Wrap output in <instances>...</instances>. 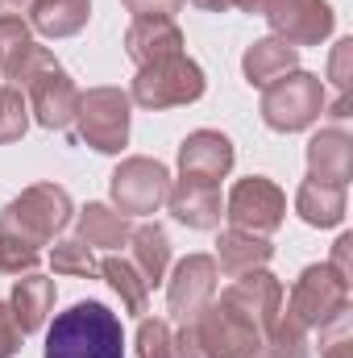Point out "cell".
Instances as JSON below:
<instances>
[{
  "mask_svg": "<svg viewBox=\"0 0 353 358\" xmlns=\"http://www.w3.org/2000/svg\"><path fill=\"white\" fill-rule=\"evenodd\" d=\"M21 325L13 321V308H8V300H0V358H13L21 350Z\"/></svg>",
  "mask_w": 353,
  "mask_h": 358,
  "instance_id": "obj_34",
  "label": "cell"
},
{
  "mask_svg": "<svg viewBox=\"0 0 353 358\" xmlns=\"http://www.w3.org/2000/svg\"><path fill=\"white\" fill-rule=\"evenodd\" d=\"M125 50L137 67H150V63L183 55V34L171 17H137L125 34Z\"/></svg>",
  "mask_w": 353,
  "mask_h": 358,
  "instance_id": "obj_16",
  "label": "cell"
},
{
  "mask_svg": "<svg viewBox=\"0 0 353 358\" xmlns=\"http://www.w3.org/2000/svg\"><path fill=\"white\" fill-rule=\"evenodd\" d=\"M262 358H308V329L287 317V325H274L262 342Z\"/></svg>",
  "mask_w": 353,
  "mask_h": 358,
  "instance_id": "obj_29",
  "label": "cell"
},
{
  "mask_svg": "<svg viewBox=\"0 0 353 358\" xmlns=\"http://www.w3.org/2000/svg\"><path fill=\"white\" fill-rule=\"evenodd\" d=\"M191 4H200V8H208V13H229V8H233V0H191Z\"/></svg>",
  "mask_w": 353,
  "mask_h": 358,
  "instance_id": "obj_38",
  "label": "cell"
},
{
  "mask_svg": "<svg viewBox=\"0 0 353 358\" xmlns=\"http://www.w3.org/2000/svg\"><path fill=\"white\" fill-rule=\"evenodd\" d=\"M67 221H71V196L59 183H33L13 204H4L0 234L21 238L29 246H46L59 229H67Z\"/></svg>",
  "mask_w": 353,
  "mask_h": 358,
  "instance_id": "obj_4",
  "label": "cell"
},
{
  "mask_svg": "<svg viewBox=\"0 0 353 358\" xmlns=\"http://www.w3.org/2000/svg\"><path fill=\"white\" fill-rule=\"evenodd\" d=\"M46 358H125V329L104 304L80 300L54 317L46 334Z\"/></svg>",
  "mask_w": 353,
  "mask_h": 358,
  "instance_id": "obj_1",
  "label": "cell"
},
{
  "mask_svg": "<svg viewBox=\"0 0 353 358\" xmlns=\"http://www.w3.org/2000/svg\"><path fill=\"white\" fill-rule=\"evenodd\" d=\"M270 17L274 38H283L287 46H320L333 34V8L324 0H266L262 8Z\"/></svg>",
  "mask_w": 353,
  "mask_h": 358,
  "instance_id": "obj_11",
  "label": "cell"
},
{
  "mask_svg": "<svg viewBox=\"0 0 353 358\" xmlns=\"http://www.w3.org/2000/svg\"><path fill=\"white\" fill-rule=\"evenodd\" d=\"M216 259L208 255H187L175 271H171V283H167V300H171V313L191 321L200 308H208L216 300Z\"/></svg>",
  "mask_w": 353,
  "mask_h": 358,
  "instance_id": "obj_12",
  "label": "cell"
},
{
  "mask_svg": "<svg viewBox=\"0 0 353 358\" xmlns=\"http://www.w3.org/2000/svg\"><path fill=\"white\" fill-rule=\"evenodd\" d=\"M350 59H353V42L341 38L333 59H329V84L337 88V100H333V117H350Z\"/></svg>",
  "mask_w": 353,
  "mask_h": 358,
  "instance_id": "obj_30",
  "label": "cell"
},
{
  "mask_svg": "<svg viewBox=\"0 0 353 358\" xmlns=\"http://www.w3.org/2000/svg\"><path fill=\"white\" fill-rule=\"evenodd\" d=\"M183 329L200 358H254L262 350V329L225 300H212L208 308H200Z\"/></svg>",
  "mask_w": 353,
  "mask_h": 358,
  "instance_id": "obj_3",
  "label": "cell"
},
{
  "mask_svg": "<svg viewBox=\"0 0 353 358\" xmlns=\"http://www.w3.org/2000/svg\"><path fill=\"white\" fill-rule=\"evenodd\" d=\"M171 346H175V334L167 321H142L137 325V358H171Z\"/></svg>",
  "mask_w": 353,
  "mask_h": 358,
  "instance_id": "obj_32",
  "label": "cell"
},
{
  "mask_svg": "<svg viewBox=\"0 0 353 358\" xmlns=\"http://www.w3.org/2000/svg\"><path fill=\"white\" fill-rule=\"evenodd\" d=\"M200 96H204V71H200L187 55L150 63V67H137V80H133V92H129L133 104L154 108V113L191 104V100H200Z\"/></svg>",
  "mask_w": 353,
  "mask_h": 358,
  "instance_id": "obj_5",
  "label": "cell"
},
{
  "mask_svg": "<svg viewBox=\"0 0 353 358\" xmlns=\"http://www.w3.org/2000/svg\"><path fill=\"white\" fill-rule=\"evenodd\" d=\"M121 4L133 13V21H137V17H171V21H175V13L187 0H121Z\"/></svg>",
  "mask_w": 353,
  "mask_h": 358,
  "instance_id": "obj_35",
  "label": "cell"
},
{
  "mask_svg": "<svg viewBox=\"0 0 353 358\" xmlns=\"http://www.w3.org/2000/svg\"><path fill=\"white\" fill-rule=\"evenodd\" d=\"M129 263L137 267V275L146 279V287H158L167 279L171 267V242L163 225H137L129 234Z\"/></svg>",
  "mask_w": 353,
  "mask_h": 358,
  "instance_id": "obj_20",
  "label": "cell"
},
{
  "mask_svg": "<svg viewBox=\"0 0 353 358\" xmlns=\"http://www.w3.org/2000/svg\"><path fill=\"white\" fill-rule=\"evenodd\" d=\"M75 134L100 155H117L129 142V96L121 88H91L80 92L75 108Z\"/></svg>",
  "mask_w": 353,
  "mask_h": 358,
  "instance_id": "obj_6",
  "label": "cell"
},
{
  "mask_svg": "<svg viewBox=\"0 0 353 358\" xmlns=\"http://www.w3.org/2000/svg\"><path fill=\"white\" fill-rule=\"evenodd\" d=\"M17 88L29 96V113L38 117V125L46 129H71L75 108H80V88L71 84V76L54 63V55L46 46H33V55L25 59V67L13 80Z\"/></svg>",
  "mask_w": 353,
  "mask_h": 358,
  "instance_id": "obj_2",
  "label": "cell"
},
{
  "mask_svg": "<svg viewBox=\"0 0 353 358\" xmlns=\"http://www.w3.org/2000/svg\"><path fill=\"white\" fill-rule=\"evenodd\" d=\"M353 171V142L341 129H320L308 142V179H324V183H350Z\"/></svg>",
  "mask_w": 353,
  "mask_h": 358,
  "instance_id": "obj_17",
  "label": "cell"
},
{
  "mask_svg": "<svg viewBox=\"0 0 353 358\" xmlns=\"http://www.w3.org/2000/svg\"><path fill=\"white\" fill-rule=\"evenodd\" d=\"M33 29L46 38H71L88 25L91 17V0H33L29 8Z\"/></svg>",
  "mask_w": 353,
  "mask_h": 358,
  "instance_id": "obj_23",
  "label": "cell"
},
{
  "mask_svg": "<svg viewBox=\"0 0 353 358\" xmlns=\"http://www.w3.org/2000/svg\"><path fill=\"white\" fill-rule=\"evenodd\" d=\"M270 242L258 234H246V229H225L220 242H216V263L225 275H250V271H262L270 263Z\"/></svg>",
  "mask_w": 353,
  "mask_h": 358,
  "instance_id": "obj_21",
  "label": "cell"
},
{
  "mask_svg": "<svg viewBox=\"0 0 353 358\" xmlns=\"http://www.w3.org/2000/svg\"><path fill=\"white\" fill-rule=\"evenodd\" d=\"M320 108H324V84L320 76L308 71H291L262 92V121L278 134L308 129L320 117Z\"/></svg>",
  "mask_w": 353,
  "mask_h": 358,
  "instance_id": "obj_7",
  "label": "cell"
},
{
  "mask_svg": "<svg viewBox=\"0 0 353 358\" xmlns=\"http://www.w3.org/2000/svg\"><path fill=\"white\" fill-rule=\"evenodd\" d=\"M167 192H171V171L158 159L137 155L112 171V200H117V213H125V217L158 213L167 204Z\"/></svg>",
  "mask_w": 353,
  "mask_h": 358,
  "instance_id": "obj_10",
  "label": "cell"
},
{
  "mask_svg": "<svg viewBox=\"0 0 353 358\" xmlns=\"http://www.w3.org/2000/svg\"><path fill=\"white\" fill-rule=\"evenodd\" d=\"M25 129H29V104L21 88L0 84V142H17Z\"/></svg>",
  "mask_w": 353,
  "mask_h": 358,
  "instance_id": "obj_28",
  "label": "cell"
},
{
  "mask_svg": "<svg viewBox=\"0 0 353 358\" xmlns=\"http://www.w3.org/2000/svg\"><path fill=\"white\" fill-rule=\"evenodd\" d=\"M50 267L54 275H75V279H91L100 263L91 259V246L84 238H67V242H59L54 246V255H50Z\"/></svg>",
  "mask_w": 353,
  "mask_h": 358,
  "instance_id": "obj_27",
  "label": "cell"
},
{
  "mask_svg": "<svg viewBox=\"0 0 353 358\" xmlns=\"http://www.w3.org/2000/svg\"><path fill=\"white\" fill-rule=\"evenodd\" d=\"M179 171L183 179H200V183H220L233 171V142L216 129H195L183 138L179 146Z\"/></svg>",
  "mask_w": 353,
  "mask_h": 358,
  "instance_id": "obj_14",
  "label": "cell"
},
{
  "mask_svg": "<svg viewBox=\"0 0 353 358\" xmlns=\"http://www.w3.org/2000/svg\"><path fill=\"white\" fill-rule=\"evenodd\" d=\"M295 63H299V50L287 46L283 38H262V42H254V46L246 50V59H241L246 80H250L254 88H262V92L270 88V84H278L283 76H291Z\"/></svg>",
  "mask_w": 353,
  "mask_h": 358,
  "instance_id": "obj_19",
  "label": "cell"
},
{
  "mask_svg": "<svg viewBox=\"0 0 353 358\" xmlns=\"http://www.w3.org/2000/svg\"><path fill=\"white\" fill-rule=\"evenodd\" d=\"M295 213L308 225H341L345 221V187L341 183H324V179H303L295 192Z\"/></svg>",
  "mask_w": 353,
  "mask_h": 358,
  "instance_id": "obj_22",
  "label": "cell"
},
{
  "mask_svg": "<svg viewBox=\"0 0 353 358\" xmlns=\"http://www.w3.org/2000/svg\"><path fill=\"white\" fill-rule=\"evenodd\" d=\"M350 246H353L350 234H345V238H337V250H333V263H329V267L337 271V275H341L345 283L353 279V271H350Z\"/></svg>",
  "mask_w": 353,
  "mask_h": 358,
  "instance_id": "obj_36",
  "label": "cell"
},
{
  "mask_svg": "<svg viewBox=\"0 0 353 358\" xmlns=\"http://www.w3.org/2000/svg\"><path fill=\"white\" fill-rule=\"evenodd\" d=\"M225 217L233 221V229H246V234H274L287 217V196L278 183H270L266 176H250L237 179L229 200H225Z\"/></svg>",
  "mask_w": 353,
  "mask_h": 358,
  "instance_id": "obj_9",
  "label": "cell"
},
{
  "mask_svg": "<svg viewBox=\"0 0 353 358\" xmlns=\"http://www.w3.org/2000/svg\"><path fill=\"white\" fill-rule=\"evenodd\" d=\"M167 204L175 213L179 225L187 229H216L220 217H225V204H220V183H200V179H179L167 192Z\"/></svg>",
  "mask_w": 353,
  "mask_h": 358,
  "instance_id": "obj_15",
  "label": "cell"
},
{
  "mask_svg": "<svg viewBox=\"0 0 353 358\" xmlns=\"http://www.w3.org/2000/svg\"><path fill=\"white\" fill-rule=\"evenodd\" d=\"M225 304H233L237 313H246L262 334H270L278 325V308H283V283L270 275V271H250V275H237L225 296Z\"/></svg>",
  "mask_w": 353,
  "mask_h": 358,
  "instance_id": "obj_13",
  "label": "cell"
},
{
  "mask_svg": "<svg viewBox=\"0 0 353 358\" xmlns=\"http://www.w3.org/2000/svg\"><path fill=\"white\" fill-rule=\"evenodd\" d=\"M100 275L108 279V287L121 296V304H125V313H133V317H142L146 313V300H150V287H146V279L137 275V267L129 263V259H104L100 263Z\"/></svg>",
  "mask_w": 353,
  "mask_h": 358,
  "instance_id": "obj_25",
  "label": "cell"
},
{
  "mask_svg": "<svg viewBox=\"0 0 353 358\" xmlns=\"http://www.w3.org/2000/svg\"><path fill=\"white\" fill-rule=\"evenodd\" d=\"M320 355L324 358H353L350 313H341V317H333L329 325H320Z\"/></svg>",
  "mask_w": 353,
  "mask_h": 358,
  "instance_id": "obj_33",
  "label": "cell"
},
{
  "mask_svg": "<svg viewBox=\"0 0 353 358\" xmlns=\"http://www.w3.org/2000/svg\"><path fill=\"white\" fill-rule=\"evenodd\" d=\"M350 313V283L329 267H308L295 287H291V300H287V317L303 329H316V325H329L333 317Z\"/></svg>",
  "mask_w": 353,
  "mask_h": 358,
  "instance_id": "obj_8",
  "label": "cell"
},
{
  "mask_svg": "<svg viewBox=\"0 0 353 358\" xmlns=\"http://www.w3.org/2000/svg\"><path fill=\"white\" fill-rule=\"evenodd\" d=\"M8 308H13V321L21 325V334H33L46 325L50 308H54V279L29 271L25 279H17L13 296H8Z\"/></svg>",
  "mask_w": 353,
  "mask_h": 358,
  "instance_id": "obj_18",
  "label": "cell"
},
{
  "mask_svg": "<svg viewBox=\"0 0 353 358\" xmlns=\"http://www.w3.org/2000/svg\"><path fill=\"white\" fill-rule=\"evenodd\" d=\"M38 259H42L38 246L0 234V271H4V275H29V271H38Z\"/></svg>",
  "mask_w": 353,
  "mask_h": 358,
  "instance_id": "obj_31",
  "label": "cell"
},
{
  "mask_svg": "<svg viewBox=\"0 0 353 358\" xmlns=\"http://www.w3.org/2000/svg\"><path fill=\"white\" fill-rule=\"evenodd\" d=\"M233 8H241V13H262L266 0H233Z\"/></svg>",
  "mask_w": 353,
  "mask_h": 358,
  "instance_id": "obj_39",
  "label": "cell"
},
{
  "mask_svg": "<svg viewBox=\"0 0 353 358\" xmlns=\"http://www.w3.org/2000/svg\"><path fill=\"white\" fill-rule=\"evenodd\" d=\"M33 8V0H0V13L4 17H21V13H29Z\"/></svg>",
  "mask_w": 353,
  "mask_h": 358,
  "instance_id": "obj_37",
  "label": "cell"
},
{
  "mask_svg": "<svg viewBox=\"0 0 353 358\" xmlns=\"http://www.w3.org/2000/svg\"><path fill=\"white\" fill-rule=\"evenodd\" d=\"M129 234H133L129 217L117 213V208H108V204H88L80 213V238L88 246H96V250H117V246L129 242Z\"/></svg>",
  "mask_w": 353,
  "mask_h": 358,
  "instance_id": "obj_24",
  "label": "cell"
},
{
  "mask_svg": "<svg viewBox=\"0 0 353 358\" xmlns=\"http://www.w3.org/2000/svg\"><path fill=\"white\" fill-rule=\"evenodd\" d=\"M33 34L21 17H4L0 13V76L4 80H17V71L25 67V59L33 55Z\"/></svg>",
  "mask_w": 353,
  "mask_h": 358,
  "instance_id": "obj_26",
  "label": "cell"
}]
</instances>
